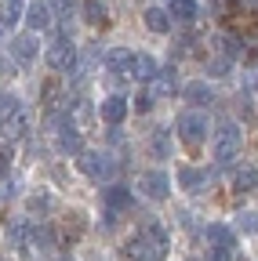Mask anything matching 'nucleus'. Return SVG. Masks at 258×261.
I'll return each mask as SVG.
<instances>
[{"instance_id": "1", "label": "nucleus", "mask_w": 258, "mask_h": 261, "mask_svg": "<svg viewBox=\"0 0 258 261\" xmlns=\"http://www.w3.org/2000/svg\"><path fill=\"white\" fill-rule=\"evenodd\" d=\"M244 149V127L233 123V120H225L215 127V163L218 167H233V160L240 156Z\"/></svg>"}, {"instance_id": "2", "label": "nucleus", "mask_w": 258, "mask_h": 261, "mask_svg": "<svg viewBox=\"0 0 258 261\" xmlns=\"http://www.w3.org/2000/svg\"><path fill=\"white\" fill-rule=\"evenodd\" d=\"M29 127H33V116H29V109L18 102L15 109L0 113V142H4V145H15V142H22V138L29 135Z\"/></svg>"}, {"instance_id": "3", "label": "nucleus", "mask_w": 258, "mask_h": 261, "mask_svg": "<svg viewBox=\"0 0 258 261\" xmlns=\"http://www.w3.org/2000/svg\"><path fill=\"white\" fill-rule=\"evenodd\" d=\"M77 167H80V174L91 178V181H106V178H113V171H116V160H113L109 152L84 149V152L77 156Z\"/></svg>"}, {"instance_id": "4", "label": "nucleus", "mask_w": 258, "mask_h": 261, "mask_svg": "<svg viewBox=\"0 0 258 261\" xmlns=\"http://www.w3.org/2000/svg\"><path fill=\"white\" fill-rule=\"evenodd\" d=\"M44 62L51 65L55 73H73L77 69V44L69 37H55L44 51Z\"/></svg>"}, {"instance_id": "5", "label": "nucleus", "mask_w": 258, "mask_h": 261, "mask_svg": "<svg viewBox=\"0 0 258 261\" xmlns=\"http://www.w3.org/2000/svg\"><path fill=\"white\" fill-rule=\"evenodd\" d=\"M207 130H211V123H207V113H200V109H185L178 116V138L185 145H200L207 138Z\"/></svg>"}, {"instance_id": "6", "label": "nucleus", "mask_w": 258, "mask_h": 261, "mask_svg": "<svg viewBox=\"0 0 258 261\" xmlns=\"http://www.w3.org/2000/svg\"><path fill=\"white\" fill-rule=\"evenodd\" d=\"M135 189L146 196V200L164 203L168 196H171V178H168V171H142L138 181H135Z\"/></svg>"}, {"instance_id": "7", "label": "nucleus", "mask_w": 258, "mask_h": 261, "mask_svg": "<svg viewBox=\"0 0 258 261\" xmlns=\"http://www.w3.org/2000/svg\"><path fill=\"white\" fill-rule=\"evenodd\" d=\"M127 113H131V102H127L124 94H106L102 106H99V116L109 123V127H120L127 120Z\"/></svg>"}, {"instance_id": "8", "label": "nucleus", "mask_w": 258, "mask_h": 261, "mask_svg": "<svg viewBox=\"0 0 258 261\" xmlns=\"http://www.w3.org/2000/svg\"><path fill=\"white\" fill-rule=\"evenodd\" d=\"M55 149H58L62 156H80V152H84V135H80L73 123H62V127L55 130Z\"/></svg>"}, {"instance_id": "9", "label": "nucleus", "mask_w": 258, "mask_h": 261, "mask_svg": "<svg viewBox=\"0 0 258 261\" xmlns=\"http://www.w3.org/2000/svg\"><path fill=\"white\" fill-rule=\"evenodd\" d=\"M138 232L146 236V243L153 250V261H164L168 257V232H164V225H160V221H146Z\"/></svg>"}, {"instance_id": "10", "label": "nucleus", "mask_w": 258, "mask_h": 261, "mask_svg": "<svg viewBox=\"0 0 258 261\" xmlns=\"http://www.w3.org/2000/svg\"><path fill=\"white\" fill-rule=\"evenodd\" d=\"M175 178H178V185H182L185 192H193V196H200V192L207 189V178H211V174H207L204 167H189V163H182Z\"/></svg>"}, {"instance_id": "11", "label": "nucleus", "mask_w": 258, "mask_h": 261, "mask_svg": "<svg viewBox=\"0 0 258 261\" xmlns=\"http://www.w3.org/2000/svg\"><path fill=\"white\" fill-rule=\"evenodd\" d=\"M106 65H109L113 76H131V73H135V51L109 47V51H106Z\"/></svg>"}, {"instance_id": "12", "label": "nucleus", "mask_w": 258, "mask_h": 261, "mask_svg": "<svg viewBox=\"0 0 258 261\" xmlns=\"http://www.w3.org/2000/svg\"><path fill=\"white\" fill-rule=\"evenodd\" d=\"M40 55V44H37V33H22V37H11V58L29 65Z\"/></svg>"}, {"instance_id": "13", "label": "nucleus", "mask_w": 258, "mask_h": 261, "mask_svg": "<svg viewBox=\"0 0 258 261\" xmlns=\"http://www.w3.org/2000/svg\"><path fill=\"white\" fill-rule=\"evenodd\" d=\"M149 94L156 98V102L175 98V94H178V76H175V69H160V73L149 80Z\"/></svg>"}, {"instance_id": "14", "label": "nucleus", "mask_w": 258, "mask_h": 261, "mask_svg": "<svg viewBox=\"0 0 258 261\" xmlns=\"http://www.w3.org/2000/svg\"><path fill=\"white\" fill-rule=\"evenodd\" d=\"M51 22H55V15H51V4H48V0H33V4L26 8V25L33 29V33L51 29Z\"/></svg>"}, {"instance_id": "15", "label": "nucleus", "mask_w": 258, "mask_h": 261, "mask_svg": "<svg viewBox=\"0 0 258 261\" xmlns=\"http://www.w3.org/2000/svg\"><path fill=\"white\" fill-rule=\"evenodd\" d=\"M233 192L244 196V192H254L258 189V171L251 167V163H240V167H233V178H229Z\"/></svg>"}, {"instance_id": "16", "label": "nucleus", "mask_w": 258, "mask_h": 261, "mask_svg": "<svg viewBox=\"0 0 258 261\" xmlns=\"http://www.w3.org/2000/svg\"><path fill=\"white\" fill-rule=\"evenodd\" d=\"M207 243L211 247H218V250H237V232L229 225H222V221H215V225H207Z\"/></svg>"}, {"instance_id": "17", "label": "nucleus", "mask_w": 258, "mask_h": 261, "mask_svg": "<svg viewBox=\"0 0 258 261\" xmlns=\"http://www.w3.org/2000/svg\"><path fill=\"white\" fill-rule=\"evenodd\" d=\"M168 15H171V22L193 25L200 18V4H197V0H168Z\"/></svg>"}, {"instance_id": "18", "label": "nucleus", "mask_w": 258, "mask_h": 261, "mask_svg": "<svg viewBox=\"0 0 258 261\" xmlns=\"http://www.w3.org/2000/svg\"><path fill=\"white\" fill-rule=\"evenodd\" d=\"M102 203H106V211H127L131 207V192H127V185H106L102 189Z\"/></svg>"}, {"instance_id": "19", "label": "nucleus", "mask_w": 258, "mask_h": 261, "mask_svg": "<svg viewBox=\"0 0 258 261\" xmlns=\"http://www.w3.org/2000/svg\"><path fill=\"white\" fill-rule=\"evenodd\" d=\"M55 232L51 225H33V232H29V250H40V254H51L55 250Z\"/></svg>"}, {"instance_id": "20", "label": "nucleus", "mask_w": 258, "mask_h": 261, "mask_svg": "<svg viewBox=\"0 0 258 261\" xmlns=\"http://www.w3.org/2000/svg\"><path fill=\"white\" fill-rule=\"evenodd\" d=\"M124 261H153V250H149V243H146L142 232H135L131 240L124 243Z\"/></svg>"}, {"instance_id": "21", "label": "nucleus", "mask_w": 258, "mask_h": 261, "mask_svg": "<svg viewBox=\"0 0 258 261\" xmlns=\"http://www.w3.org/2000/svg\"><path fill=\"white\" fill-rule=\"evenodd\" d=\"M26 18V0H0V25H18Z\"/></svg>"}, {"instance_id": "22", "label": "nucleus", "mask_w": 258, "mask_h": 261, "mask_svg": "<svg viewBox=\"0 0 258 261\" xmlns=\"http://www.w3.org/2000/svg\"><path fill=\"white\" fill-rule=\"evenodd\" d=\"M142 22H146L149 33H168V29H171L168 8H146V11H142Z\"/></svg>"}, {"instance_id": "23", "label": "nucleus", "mask_w": 258, "mask_h": 261, "mask_svg": "<svg viewBox=\"0 0 258 261\" xmlns=\"http://www.w3.org/2000/svg\"><path fill=\"white\" fill-rule=\"evenodd\" d=\"M160 73V65H156V58L153 55H146V51H135V80H142V84H149L153 76Z\"/></svg>"}, {"instance_id": "24", "label": "nucleus", "mask_w": 258, "mask_h": 261, "mask_svg": "<svg viewBox=\"0 0 258 261\" xmlns=\"http://www.w3.org/2000/svg\"><path fill=\"white\" fill-rule=\"evenodd\" d=\"M29 232H33V225L29 221H15V225H8V243H11V250H29Z\"/></svg>"}, {"instance_id": "25", "label": "nucleus", "mask_w": 258, "mask_h": 261, "mask_svg": "<svg viewBox=\"0 0 258 261\" xmlns=\"http://www.w3.org/2000/svg\"><path fill=\"white\" fill-rule=\"evenodd\" d=\"M211 47H215V55L233 58V62H237V55H240V40L229 37V33H215V37H211Z\"/></svg>"}, {"instance_id": "26", "label": "nucleus", "mask_w": 258, "mask_h": 261, "mask_svg": "<svg viewBox=\"0 0 258 261\" xmlns=\"http://www.w3.org/2000/svg\"><path fill=\"white\" fill-rule=\"evenodd\" d=\"M182 98H185V102H197V106H207V102H211V87H207L204 80H189V84L182 87Z\"/></svg>"}, {"instance_id": "27", "label": "nucleus", "mask_w": 258, "mask_h": 261, "mask_svg": "<svg viewBox=\"0 0 258 261\" xmlns=\"http://www.w3.org/2000/svg\"><path fill=\"white\" fill-rule=\"evenodd\" d=\"M48 4H51V15H55V18H62V22H73V18H77V11H80L77 0H48Z\"/></svg>"}, {"instance_id": "28", "label": "nucleus", "mask_w": 258, "mask_h": 261, "mask_svg": "<svg viewBox=\"0 0 258 261\" xmlns=\"http://www.w3.org/2000/svg\"><path fill=\"white\" fill-rule=\"evenodd\" d=\"M84 22L87 25H102L106 22V4H102V0H87V4H84Z\"/></svg>"}, {"instance_id": "29", "label": "nucleus", "mask_w": 258, "mask_h": 261, "mask_svg": "<svg viewBox=\"0 0 258 261\" xmlns=\"http://www.w3.org/2000/svg\"><path fill=\"white\" fill-rule=\"evenodd\" d=\"M237 228L247 236H258V211H240L237 214Z\"/></svg>"}, {"instance_id": "30", "label": "nucleus", "mask_w": 258, "mask_h": 261, "mask_svg": "<svg viewBox=\"0 0 258 261\" xmlns=\"http://www.w3.org/2000/svg\"><path fill=\"white\" fill-rule=\"evenodd\" d=\"M229 69H233V58L211 55V62H207V73H211V76H229Z\"/></svg>"}, {"instance_id": "31", "label": "nucleus", "mask_w": 258, "mask_h": 261, "mask_svg": "<svg viewBox=\"0 0 258 261\" xmlns=\"http://www.w3.org/2000/svg\"><path fill=\"white\" fill-rule=\"evenodd\" d=\"M48 207H51V196H48V192L29 196V211H48Z\"/></svg>"}, {"instance_id": "32", "label": "nucleus", "mask_w": 258, "mask_h": 261, "mask_svg": "<svg viewBox=\"0 0 258 261\" xmlns=\"http://www.w3.org/2000/svg\"><path fill=\"white\" fill-rule=\"evenodd\" d=\"M153 102H156V98H153L149 91H142V94L135 98V109H138V113H149V109H153Z\"/></svg>"}, {"instance_id": "33", "label": "nucleus", "mask_w": 258, "mask_h": 261, "mask_svg": "<svg viewBox=\"0 0 258 261\" xmlns=\"http://www.w3.org/2000/svg\"><path fill=\"white\" fill-rule=\"evenodd\" d=\"M149 149H153V152H160V156H168V138H160V135H156V138L149 142Z\"/></svg>"}, {"instance_id": "34", "label": "nucleus", "mask_w": 258, "mask_h": 261, "mask_svg": "<svg viewBox=\"0 0 258 261\" xmlns=\"http://www.w3.org/2000/svg\"><path fill=\"white\" fill-rule=\"evenodd\" d=\"M233 254L229 250H218V247H211V254H207V261H229Z\"/></svg>"}, {"instance_id": "35", "label": "nucleus", "mask_w": 258, "mask_h": 261, "mask_svg": "<svg viewBox=\"0 0 258 261\" xmlns=\"http://www.w3.org/2000/svg\"><path fill=\"white\" fill-rule=\"evenodd\" d=\"M8 167H11V160H8V152H4V149H0V178L8 174Z\"/></svg>"}, {"instance_id": "36", "label": "nucleus", "mask_w": 258, "mask_h": 261, "mask_svg": "<svg viewBox=\"0 0 258 261\" xmlns=\"http://www.w3.org/2000/svg\"><path fill=\"white\" fill-rule=\"evenodd\" d=\"M0 261H11V257H8V254H0Z\"/></svg>"}, {"instance_id": "37", "label": "nucleus", "mask_w": 258, "mask_h": 261, "mask_svg": "<svg viewBox=\"0 0 258 261\" xmlns=\"http://www.w3.org/2000/svg\"><path fill=\"white\" fill-rule=\"evenodd\" d=\"M254 91H258V76H254Z\"/></svg>"}, {"instance_id": "38", "label": "nucleus", "mask_w": 258, "mask_h": 261, "mask_svg": "<svg viewBox=\"0 0 258 261\" xmlns=\"http://www.w3.org/2000/svg\"><path fill=\"white\" fill-rule=\"evenodd\" d=\"M251 4H258V0H251Z\"/></svg>"}]
</instances>
